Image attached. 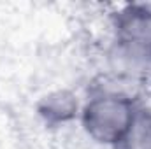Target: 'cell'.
<instances>
[{
  "instance_id": "1",
  "label": "cell",
  "mask_w": 151,
  "mask_h": 149,
  "mask_svg": "<svg viewBox=\"0 0 151 149\" xmlns=\"http://www.w3.org/2000/svg\"><path fill=\"white\" fill-rule=\"evenodd\" d=\"M139 105L134 95L119 88H97L81 107L84 133L100 146L118 148L125 139Z\"/></svg>"
},
{
  "instance_id": "2",
  "label": "cell",
  "mask_w": 151,
  "mask_h": 149,
  "mask_svg": "<svg viewBox=\"0 0 151 149\" xmlns=\"http://www.w3.org/2000/svg\"><path fill=\"white\" fill-rule=\"evenodd\" d=\"M107 72L118 82H150L151 44L114 37L106 51Z\"/></svg>"
},
{
  "instance_id": "3",
  "label": "cell",
  "mask_w": 151,
  "mask_h": 149,
  "mask_svg": "<svg viewBox=\"0 0 151 149\" xmlns=\"http://www.w3.org/2000/svg\"><path fill=\"white\" fill-rule=\"evenodd\" d=\"M83 102L79 100L77 93L69 88H60L47 91L37 102L39 117L47 126H63L79 119Z\"/></svg>"
},
{
  "instance_id": "4",
  "label": "cell",
  "mask_w": 151,
  "mask_h": 149,
  "mask_svg": "<svg viewBox=\"0 0 151 149\" xmlns=\"http://www.w3.org/2000/svg\"><path fill=\"white\" fill-rule=\"evenodd\" d=\"M114 37L151 44V4H125L113 14Z\"/></svg>"
},
{
  "instance_id": "5",
  "label": "cell",
  "mask_w": 151,
  "mask_h": 149,
  "mask_svg": "<svg viewBox=\"0 0 151 149\" xmlns=\"http://www.w3.org/2000/svg\"><path fill=\"white\" fill-rule=\"evenodd\" d=\"M118 149H151V109L139 107Z\"/></svg>"
},
{
  "instance_id": "6",
  "label": "cell",
  "mask_w": 151,
  "mask_h": 149,
  "mask_svg": "<svg viewBox=\"0 0 151 149\" xmlns=\"http://www.w3.org/2000/svg\"><path fill=\"white\" fill-rule=\"evenodd\" d=\"M150 82H151V79H150Z\"/></svg>"
}]
</instances>
